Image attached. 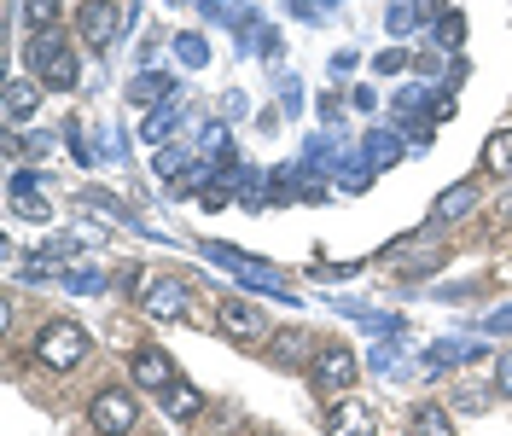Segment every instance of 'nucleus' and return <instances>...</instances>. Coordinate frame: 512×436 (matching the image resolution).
<instances>
[{
	"label": "nucleus",
	"mask_w": 512,
	"mask_h": 436,
	"mask_svg": "<svg viewBox=\"0 0 512 436\" xmlns=\"http://www.w3.org/2000/svg\"><path fill=\"white\" fill-rule=\"evenodd\" d=\"M30 70L41 76V88H59V94H70L76 82H82V70H76V53L64 47L59 30H35L30 41Z\"/></svg>",
	"instance_id": "1"
},
{
	"label": "nucleus",
	"mask_w": 512,
	"mask_h": 436,
	"mask_svg": "<svg viewBox=\"0 0 512 436\" xmlns=\"http://www.w3.org/2000/svg\"><path fill=\"white\" fill-rule=\"evenodd\" d=\"M35 361L53 367V373L82 367V361H88V332H82L76 320H47V326L35 332Z\"/></svg>",
	"instance_id": "2"
},
{
	"label": "nucleus",
	"mask_w": 512,
	"mask_h": 436,
	"mask_svg": "<svg viewBox=\"0 0 512 436\" xmlns=\"http://www.w3.org/2000/svg\"><path fill=\"white\" fill-rule=\"evenodd\" d=\"M134 419H140V407H134L128 390H99L94 402H88V425H94L99 436H128Z\"/></svg>",
	"instance_id": "3"
},
{
	"label": "nucleus",
	"mask_w": 512,
	"mask_h": 436,
	"mask_svg": "<svg viewBox=\"0 0 512 436\" xmlns=\"http://www.w3.org/2000/svg\"><path fill=\"white\" fill-rule=\"evenodd\" d=\"M320 355L315 332H303V326H280L274 338H268V367H280V373H291V367H309Z\"/></svg>",
	"instance_id": "4"
},
{
	"label": "nucleus",
	"mask_w": 512,
	"mask_h": 436,
	"mask_svg": "<svg viewBox=\"0 0 512 436\" xmlns=\"http://www.w3.org/2000/svg\"><path fill=\"white\" fill-rule=\"evenodd\" d=\"M123 24H128L123 0H88V6H82V18H76V30L88 35L94 47H111V41L123 35Z\"/></svg>",
	"instance_id": "5"
},
{
	"label": "nucleus",
	"mask_w": 512,
	"mask_h": 436,
	"mask_svg": "<svg viewBox=\"0 0 512 436\" xmlns=\"http://www.w3.org/2000/svg\"><path fill=\"white\" fill-rule=\"evenodd\" d=\"M355 373H361V361H355L344 343H326L315 355V390H350Z\"/></svg>",
	"instance_id": "6"
},
{
	"label": "nucleus",
	"mask_w": 512,
	"mask_h": 436,
	"mask_svg": "<svg viewBox=\"0 0 512 436\" xmlns=\"http://www.w3.org/2000/svg\"><path fill=\"white\" fill-rule=\"evenodd\" d=\"M326 436H379V413L367 402H355V396H344L326 413Z\"/></svg>",
	"instance_id": "7"
},
{
	"label": "nucleus",
	"mask_w": 512,
	"mask_h": 436,
	"mask_svg": "<svg viewBox=\"0 0 512 436\" xmlns=\"http://www.w3.org/2000/svg\"><path fill=\"white\" fill-rule=\"evenodd\" d=\"M128 373H134L140 390H175V367H169V355H163V349H134Z\"/></svg>",
	"instance_id": "8"
},
{
	"label": "nucleus",
	"mask_w": 512,
	"mask_h": 436,
	"mask_svg": "<svg viewBox=\"0 0 512 436\" xmlns=\"http://www.w3.org/2000/svg\"><path fill=\"white\" fill-rule=\"evenodd\" d=\"M187 303H192L187 280H158L152 291H146V303H140V309L152 314V320H181V314H187Z\"/></svg>",
	"instance_id": "9"
},
{
	"label": "nucleus",
	"mask_w": 512,
	"mask_h": 436,
	"mask_svg": "<svg viewBox=\"0 0 512 436\" xmlns=\"http://www.w3.org/2000/svg\"><path fill=\"white\" fill-rule=\"evenodd\" d=\"M402 134H390V128H367V140H361V163L379 175V169H390V163H402Z\"/></svg>",
	"instance_id": "10"
},
{
	"label": "nucleus",
	"mask_w": 512,
	"mask_h": 436,
	"mask_svg": "<svg viewBox=\"0 0 512 436\" xmlns=\"http://www.w3.org/2000/svg\"><path fill=\"white\" fill-rule=\"evenodd\" d=\"M35 105H41V82H24V76H12L6 82V94H0V111H6V123L18 128L24 117H30Z\"/></svg>",
	"instance_id": "11"
},
{
	"label": "nucleus",
	"mask_w": 512,
	"mask_h": 436,
	"mask_svg": "<svg viewBox=\"0 0 512 436\" xmlns=\"http://www.w3.org/2000/svg\"><path fill=\"white\" fill-rule=\"evenodd\" d=\"M163 99H175V76H163V70H146L140 82H128V105H146V111H158Z\"/></svg>",
	"instance_id": "12"
},
{
	"label": "nucleus",
	"mask_w": 512,
	"mask_h": 436,
	"mask_svg": "<svg viewBox=\"0 0 512 436\" xmlns=\"http://www.w3.org/2000/svg\"><path fill=\"white\" fill-rule=\"evenodd\" d=\"M408 436H454V413L443 402H419L408 413Z\"/></svg>",
	"instance_id": "13"
},
{
	"label": "nucleus",
	"mask_w": 512,
	"mask_h": 436,
	"mask_svg": "<svg viewBox=\"0 0 512 436\" xmlns=\"http://www.w3.org/2000/svg\"><path fill=\"white\" fill-rule=\"evenodd\" d=\"M222 332L227 338H239V343H251V338H262V314L251 309V303H222Z\"/></svg>",
	"instance_id": "14"
},
{
	"label": "nucleus",
	"mask_w": 512,
	"mask_h": 436,
	"mask_svg": "<svg viewBox=\"0 0 512 436\" xmlns=\"http://www.w3.org/2000/svg\"><path fill=\"white\" fill-rule=\"evenodd\" d=\"M233 192H239V204H245V210H262V204L274 198V175H268V169H239Z\"/></svg>",
	"instance_id": "15"
},
{
	"label": "nucleus",
	"mask_w": 512,
	"mask_h": 436,
	"mask_svg": "<svg viewBox=\"0 0 512 436\" xmlns=\"http://www.w3.org/2000/svg\"><path fill=\"white\" fill-rule=\"evenodd\" d=\"M472 204H478L472 187H443L437 204H431V221H460V216H472Z\"/></svg>",
	"instance_id": "16"
},
{
	"label": "nucleus",
	"mask_w": 512,
	"mask_h": 436,
	"mask_svg": "<svg viewBox=\"0 0 512 436\" xmlns=\"http://www.w3.org/2000/svg\"><path fill=\"white\" fill-rule=\"evenodd\" d=\"M175 123H181V99H163L158 111H146V128H140V134H146L152 146H163V140L175 134Z\"/></svg>",
	"instance_id": "17"
},
{
	"label": "nucleus",
	"mask_w": 512,
	"mask_h": 436,
	"mask_svg": "<svg viewBox=\"0 0 512 436\" xmlns=\"http://www.w3.org/2000/svg\"><path fill=\"white\" fill-rule=\"evenodd\" d=\"M483 169L489 175H512V128H495L483 140Z\"/></svg>",
	"instance_id": "18"
},
{
	"label": "nucleus",
	"mask_w": 512,
	"mask_h": 436,
	"mask_svg": "<svg viewBox=\"0 0 512 436\" xmlns=\"http://www.w3.org/2000/svg\"><path fill=\"white\" fill-rule=\"evenodd\" d=\"M466 355H478V349H472V343H460V338H443V343H431V349H425V367H431V373H443V367L466 361Z\"/></svg>",
	"instance_id": "19"
},
{
	"label": "nucleus",
	"mask_w": 512,
	"mask_h": 436,
	"mask_svg": "<svg viewBox=\"0 0 512 436\" xmlns=\"http://www.w3.org/2000/svg\"><path fill=\"white\" fill-rule=\"evenodd\" d=\"M216 169H222V163H187V169H181V181H175V198H192V192L204 198V187L216 181Z\"/></svg>",
	"instance_id": "20"
},
{
	"label": "nucleus",
	"mask_w": 512,
	"mask_h": 436,
	"mask_svg": "<svg viewBox=\"0 0 512 436\" xmlns=\"http://www.w3.org/2000/svg\"><path fill=\"white\" fill-rule=\"evenodd\" d=\"M233 274H239V280L251 285V291H274V297H286V285H280V274H274V268H262V262H251V256H245V262H239Z\"/></svg>",
	"instance_id": "21"
},
{
	"label": "nucleus",
	"mask_w": 512,
	"mask_h": 436,
	"mask_svg": "<svg viewBox=\"0 0 512 436\" xmlns=\"http://www.w3.org/2000/svg\"><path fill=\"white\" fill-rule=\"evenodd\" d=\"M175 59L187 64V70H204L210 64V41L204 35H175Z\"/></svg>",
	"instance_id": "22"
},
{
	"label": "nucleus",
	"mask_w": 512,
	"mask_h": 436,
	"mask_svg": "<svg viewBox=\"0 0 512 436\" xmlns=\"http://www.w3.org/2000/svg\"><path fill=\"white\" fill-rule=\"evenodd\" d=\"M82 210H105L111 221H134V210H128L123 198H111V192H99V187L82 192Z\"/></svg>",
	"instance_id": "23"
},
{
	"label": "nucleus",
	"mask_w": 512,
	"mask_h": 436,
	"mask_svg": "<svg viewBox=\"0 0 512 436\" xmlns=\"http://www.w3.org/2000/svg\"><path fill=\"white\" fill-rule=\"evenodd\" d=\"M431 41H437L443 53H454V47L466 41V18H460V12H443V18H437V35H431Z\"/></svg>",
	"instance_id": "24"
},
{
	"label": "nucleus",
	"mask_w": 512,
	"mask_h": 436,
	"mask_svg": "<svg viewBox=\"0 0 512 436\" xmlns=\"http://www.w3.org/2000/svg\"><path fill=\"white\" fill-rule=\"evenodd\" d=\"M350 314L367 326V332H384V338H396V332H402V314H384V309H350Z\"/></svg>",
	"instance_id": "25"
},
{
	"label": "nucleus",
	"mask_w": 512,
	"mask_h": 436,
	"mask_svg": "<svg viewBox=\"0 0 512 436\" xmlns=\"http://www.w3.org/2000/svg\"><path fill=\"white\" fill-rule=\"evenodd\" d=\"M163 396H169V413H175V419H192V413H198V390H192V384H175V390H163Z\"/></svg>",
	"instance_id": "26"
},
{
	"label": "nucleus",
	"mask_w": 512,
	"mask_h": 436,
	"mask_svg": "<svg viewBox=\"0 0 512 436\" xmlns=\"http://www.w3.org/2000/svg\"><path fill=\"white\" fill-rule=\"evenodd\" d=\"M24 18H30L35 30H53V18H59V0H24Z\"/></svg>",
	"instance_id": "27"
},
{
	"label": "nucleus",
	"mask_w": 512,
	"mask_h": 436,
	"mask_svg": "<svg viewBox=\"0 0 512 436\" xmlns=\"http://www.w3.org/2000/svg\"><path fill=\"white\" fill-rule=\"evenodd\" d=\"M64 146H70V157H76V163H94V146H88L82 123H64Z\"/></svg>",
	"instance_id": "28"
},
{
	"label": "nucleus",
	"mask_w": 512,
	"mask_h": 436,
	"mask_svg": "<svg viewBox=\"0 0 512 436\" xmlns=\"http://www.w3.org/2000/svg\"><path fill=\"white\" fill-rule=\"evenodd\" d=\"M152 169H158L163 181H169V187H175V181H181V169H187V163H181V152H175V146H163V152H158V163H152Z\"/></svg>",
	"instance_id": "29"
},
{
	"label": "nucleus",
	"mask_w": 512,
	"mask_h": 436,
	"mask_svg": "<svg viewBox=\"0 0 512 436\" xmlns=\"http://www.w3.org/2000/svg\"><path fill=\"white\" fill-rule=\"evenodd\" d=\"M338 175H344V181H338V187H344V192H361V187H367V181H373V169H367L361 157H355V163H344Z\"/></svg>",
	"instance_id": "30"
},
{
	"label": "nucleus",
	"mask_w": 512,
	"mask_h": 436,
	"mask_svg": "<svg viewBox=\"0 0 512 436\" xmlns=\"http://www.w3.org/2000/svg\"><path fill=\"white\" fill-rule=\"evenodd\" d=\"M105 285V274H94V268H70L64 274V291H99Z\"/></svg>",
	"instance_id": "31"
},
{
	"label": "nucleus",
	"mask_w": 512,
	"mask_h": 436,
	"mask_svg": "<svg viewBox=\"0 0 512 436\" xmlns=\"http://www.w3.org/2000/svg\"><path fill=\"white\" fill-rule=\"evenodd\" d=\"M454 407H460V413H489V390H478V384H466V390L454 396Z\"/></svg>",
	"instance_id": "32"
},
{
	"label": "nucleus",
	"mask_w": 512,
	"mask_h": 436,
	"mask_svg": "<svg viewBox=\"0 0 512 436\" xmlns=\"http://www.w3.org/2000/svg\"><path fill=\"white\" fill-rule=\"evenodd\" d=\"M373 70H379V76H396V70H408V53H402V47H390V53L373 59Z\"/></svg>",
	"instance_id": "33"
},
{
	"label": "nucleus",
	"mask_w": 512,
	"mask_h": 436,
	"mask_svg": "<svg viewBox=\"0 0 512 436\" xmlns=\"http://www.w3.org/2000/svg\"><path fill=\"white\" fill-rule=\"evenodd\" d=\"M419 105H425V88H402L396 94V117H414Z\"/></svg>",
	"instance_id": "34"
},
{
	"label": "nucleus",
	"mask_w": 512,
	"mask_h": 436,
	"mask_svg": "<svg viewBox=\"0 0 512 436\" xmlns=\"http://www.w3.org/2000/svg\"><path fill=\"white\" fill-rule=\"evenodd\" d=\"M198 6H204V18H239L245 0H198Z\"/></svg>",
	"instance_id": "35"
},
{
	"label": "nucleus",
	"mask_w": 512,
	"mask_h": 436,
	"mask_svg": "<svg viewBox=\"0 0 512 436\" xmlns=\"http://www.w3.org/2000/svg\"><path fill=\"white\" fill-rule=\"evenodd\" d=\"M495 390L512 402V355H501V361H495Z\"/></svg>",
	"instance_id": "36"
},
{
	"label": "nucleus",
	"mask_w": 512,
	"mask_h": 436,
	"mask_svg": "<svg viewBox=\"0 0 512 436\" xmlns=\"http://www.w3.org/2000/svg\"><path fill=\"white\" fill-rule=\"evenodd\" d=\"M309 274H315V280H350L355 262H332V268H309Z\"/></svg>",
	"instance_id": "37"
},
{
	"label": "nucleus",
	"mask_w": 512,
	"mask_h": 436,
	"mask_svg": "<svg viewBox=\"0 0 512 436\" xmlns=\"http://www.w3.org/2000/svg\"><path fill=\"white\" fill-rule=\"evenodd\" d=\"M367 367H373V373H390V367H396V349H390V343L373 349V355H367Z\"/></svg>",
	"instance_id": "38"
},
{
	"label": "nucleus",
	"mask_w": 512,
	"mask_h": 436,
	"mask_svg": "<svg viewBox=\"0 0 512 436\" xmlns=\"http://www.w3.org/2000/svg\"><path fill=\"white\" fill-rule=\"evenodd\" d=\"M483 326H489V332H512V309H501V314H489V320H483Z\"/></svg>",
	"instance_id": "39"
},
{
	"label": "nucleus",
	"mask_w": 512,
	"mask_h": 436,
	"mask_svg": "<svg viewBox=\"0 0 512 436\" xmlns=\"http://www.w3.org/2000/svg\"><path fill=\"white\" fill-rule=\"evenodd\" d=\"M408 6H419V12H431V6H437V0H408Z\"/></svg>",
	"instance_id": "40"
}]
</instances>
